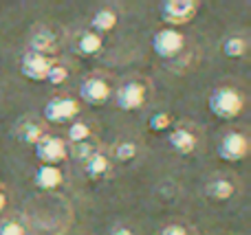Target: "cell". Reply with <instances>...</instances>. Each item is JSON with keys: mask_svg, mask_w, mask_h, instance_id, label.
Instances as JSON below:
<instances>
[{"mask_svg": "<svg viewBox=\"0 0 251 235\" xmlns=\"http://www.w3.org/2000/svg\"><path fill=\"white\" fill-rule=\"evenodd\" d=\"M209 112L216 119L223 121H231V119H238L245 110V95L234 86H218L212 90L207 99Z\"/></svg>", "mask_w": 251, "mask_h": 235, "instance_id": "obj_1", "label": "cell"}, {"mask_svg": "<svg viewBox=\"0 0 251 235\" xmlns=\"http://www.w3.org/2000/svg\"><path fill=\"white\" fill-rule=\"evenodd\" d=\"M148 95H150V86L148 82H143L141 77H130L122 82V86L115 92V106L124 112H132V110H139L146 106Z\"/></svg>", "mask_w": 251, "mask_h": 235, "instance_id": "obj_2", "label": "cell"}, {"mask_svg": "<svg viewBox=\"0 0 251 235\" xmlns=\"http://www.w3.org/2000/svg\"><path fill=\"white\" fill-rule=\"evenodd\" d=\"M79 101L71 95H55L47 101L44 106L42 114H44V121L49 123H73L75 119H79Z\"/></svg>", "mask_w": 251, "mask_h": 235, "instance_id": "obj_3", "label": "cell"}, {"mask_svg": "<svg viewBox=\"0 0 251 235\" xmlns=\"http://www.w3.org/2000/svg\"><path fill=\"white\" fill-rule=\"evenodd\" d=\"M249 148H251L249 136L245 134L243 130H229L218 141L216 154H218V158L225 163H238L249 156Z\"/></svg>", "mask_w": 251, "mask_h": 235, "instance_id": "obj_4", "label": "cell"}, {"mask_svg": "<svg viewBox=\"0 0 251 235\" xmlns=\"http://www.w3.org/2000/svg\"><path fill=\"white\" fill-rule=\"evenodd\" d=\"M185 48V35L178 29L165 26L159 29L152 35V51L161 57V60H174L176 55H181Z\"/></svg>", "mask_w": 251, "mask_h": 235, "instance_id": "obj_5", "label": "cell"}, {"mask_svg": "<svg viewBox=\"0 0 251 235\" xmlns=\"http://www.w3.org/2000/svg\"><path fill=\"white\" fill-rule=\"evenodd\" d=\"M199 2L194 0H165L161 2L159 13H161V20L165 22L168 26H181L187 24L190 20H194V16L199 13Z\"/></svg>", "mask_w": 251, "mask_h": 235, "instance_id": "obj_6", "label": "cell"}, {"mask_svg": "<svg viewBox=\"0 0 251 235\" xmlns=\"http://www.w3.org/2000/svg\"><path fill=\"white\" fill-rule=\"evenodd\" d=\"M79 97L82 101L91 106H104L110 101L113 97V86H110V79L101 73H93L79 84Z\"/></svg>", "mask_w": 251, "mask_h": 235, "instance_id": "obj_7", "label": "cell"}, {"mask_svg": "<svg viewBox=\"0 0 251 235\" xmlns=\"http://www.w3.org/2000/svg\"><path fill=\"white\" fill-rule=\"evenodd\" d=\"M33 154L42 165H60L69 158V143L55 134H47L33 145Z\"/></svg>", "mask_w": 251, "mask_h": 235, "instance_id": "obj_8", "label": "cell"}, {"mask_svg": "<svg viewBox=\"0 0 251 235\" xmlns=\"http://www.w3.org/2000/svg\"><path fill=\"white\" fill-rule=\"evenodd\" d=\"M47 134H49V130H47L44 119L35 117V114H26V117L18 119L16 126H13V136H16V141H20L22 145H35Z\"/></svg>", "mask_w": 251, "mask_h": 235, "instance_id": "obj_9", "label": "cell"}, {"mask_svg": "<svg viewBox=\"0 0 251 235\" xmlns=\"http://www.w3.org/2000/svg\"><path fill=\"white\" fill-rule=\"evenodd\" d=\"M57 48H60V35H57V31L47 24L35 26L29 38V48L26 51L51 57L53 53H57Z\"/></svg>", "mask_w": 251, "mask_h": 235, "instance_id": "obj_10", "label": "cell"}, {"mask_svg": "<svg viewBox=\"0 0 251 235\" xmlns=\"http://www.w3.org/2000/svg\"><path fill=\"white\" fill-rule=\"evenodd\" d=\"M53 57L40 55V53H31L26 51L20 57V73L25 75L29 82H44L49 73V66H51Z\"/></svg>", "mask_w": 251, "mask_h": 235, "instance_id": "obj_11", "label": "cell"}, {"mask_svg": "<svg viewBox=\"0 0 251 235\" xmlns=\"http://www.w3.org/2000/svg\"><path fill=\"white\" fill-rule=\"evenodd\" d=\"M168 143L176 154L190 156V154H194L196 148H199V134H196V130H192L190 126H176L168 134Z\"/></svg>", "mask_w": 251, "mask_h": 235, "instance_id": "obj_12", "label": "cell"}, {"mask_svg": "<svg viewBox=\"0 0 251 235\" xmlns=\"http://www.w3.org/2000/svg\"><path fill=\"white\" fill-rule=\"evenodd\" d=\"M236 180L231 176H214V178L207 180L205 185V193L207 198L212 200H218V202H225V200H231L236 196Z\"/></svg>", "mask_w": 251, "mask_h": 235, "instance_id": "obj_13", "label": "cell"}, {"mask_svg": "<svg viewBox=\"0 0 251 235\" xmlns=\"http://www.w3.org/2000/svg\"><path fill=\"white\" fill-rule=\"evenodd\" d=\"M113 171V163H110V154L106 150L95 152L86 163H84V174L88 180H104Z\"/></svg>", "mask_w": 251, "mask_h": 235, "instance_id": "obj_14", "label": "cell"}, {"mask_svg": "<svg viewBox=\"0 0 251 235\" xmlns=\"http://www.w3.org/2000/svg\"><path fill=\"white\" fill-rule=\"evenodd\" d=\"M33 183L42 192H53V189L62 187L64 174H62V170L57 165H40L33 174Z\"/></svg>", "mask_w": 251, "mask_h": 235, "instance_id": "obj_15", "label": "cell"}, {"mask_svg": "<svg viewBox=\"0 0 251 235\" xmlns=\"http://www.w3.org/2000/svg\"><path fill=\"white\" fill-rule=\"evenodd\" d=\"M101 48H104V40H101V35L93 33L91 29L79 31V33L75 35V40H73V51L79 53V55H84V57L97 55Z\"/></svg>", "mask_w": 251, "mask_h": 235, "instance_id": "obj_16", "label": "cell"}, {"mask_svg": "<svg viewBox=\"0 0 251 235\" xmlns=\"http://www.w3.org/2000/svg\"><path fill=\"white\" fill-rule=\"evenodd\" d=\"M119 22V13L113 7H100L91 18V31L97 35L110 33Z\"/></svg>", "mask_w": 251, "mask_h": 235, "instance_id": "obj_17", "label": "cell"}, {"mask_svg": "<svg viewBox=\"0 0 251 235\" xmlns=\"http://www.w3.org/2000/svg\"><path fill=\"white\" fill-rule=\"evenodd\" d=\"M249 51V40L245 35H229V38L223 40V55L229 57V60H238V57H245Z\"/></svg>", "mask_w": 251, "mask_h": 235, "instance_id": "obj_18", "label": "cell"}, {"mask_svg": "<svg viewBox=\"0 0 251 235\" xmlns=\"http://www.w3.org/2000/svg\"><path fill=\"white\" fill-rule=\"evenodd\" d=\"M100 150H101L100 143H97V139L93 136V139L79 141V143H71L69 145V158L79 161V163H86L88 158H91L95 152H100Z\"/></svg>", "mask_w": 251, "mask_h": 235, "instance_id": "obj_19", "label": "cell"}, {"mask_svg": "<svg viewBox=\"0 0 251 235\" xmlns=\"http://www.w3.org/2000/svg\"><path fill=\"white\" fill-rule=\"evenodd\" d=\"M71 79V66L62 60H53L51 66H49V73L44 82L51 84V86H64Z\"/></svg>", "mask_w": 251, "mask_h": 235, "instance_id": "obj_20", "label": "cell"}, {"mask_svg": "<svg viewBox=\"0 0 251 235\" xmlns=\"http://www.w3.org/2000/svg\"><path fill=\"white\" fill-rule=\"evenodd\" d=\"M93 136H95V128L84 119H75L73 123H69V132H66L69 143H79V141L93 139Z\"/></svg>", "mask_w": 251, "mask_h": 235, "instance_id": "obj_21", "label": "cell"}, {"mask_svg": "<svg viewBox=\"0 0 251 235\" xmlns=\"http://www.w3.org/2000/svg\"><path fill=\"white\" fill-rule=\"evenodd\" d=\"M137 154H139V145L134 143V141H119L113 148V156L122 163H128V161H132V158H137Z\"/></svg>", "mask_w": 251, "mask_h": 235, "instance_id": "obj_22", "label": "cell"}, {"mask_svg": "<svg viewBox=\"0 0 251 235\" xmlns=\"http://www.w3.org/2000/svg\"><path fill=\"white\" fill-rule=\"evenodd\" d=\"M174 119L170 112H154L150 119H148V128L150 132H168L172 128Z\"/></svg>", "mask_w": 251, "mask_h": 235, "instance_id": "obj_23", "label": "cell"}, {"mask_svg": "<svg viewBox=\"0 0 251 235\" xmlns=\"http://www.w3.org/2000/svg\"><path fill=\"white\" fill-rule=\"evenodd\" d=\"M0 235H26L25 224L16 215H7L0 220Z\"/></svg>", "mask_w": 251, "mask_h": 235, "instance_id": "obj_24", "label": "cell"}, {"mask_svg": "<svg viewBox=\"0 0 251 235\" xmlns=\"http://www.w3.org/2000/svg\"><path fill=\"white\" fill-rule=\"evenodd\" d=\"M159 235H190V233H187V229L183 224H168V227L161 229Z\"/></svg>", "mask_w": 251, "mask_h": 235, "instance_id": "obj_25", "label": "cell"}, {"mask_svg": "<svg viewBox=\"0 0 251 235\" xmlns=\"http://www.w3.org/2000/svg\"><path fill=\"white\" fill-rule=\"evenodd\" d=\"M110 235H134V231L130 227H126V224H117V227L110 229Z\"/></svg>", "mask_w": 251, "mask_h": 235, "instance_id": "obj_26", "label": "cell"}, {"mask_svg": "<svg viewBox=\"0 0 251 235\" xmlns=\"http://www.w3.org/2000/svg\"><path fill=\"white\" fill-rule=\"evenodd\" d=\"M7 202H9V198H7V192H4V189L0 187V214H2V211L7 209Z\"/></svg>", "mask_w": 251, "mask_h": 235, "instance_id": "obj_27", "label": "cell"}]
</instances>
